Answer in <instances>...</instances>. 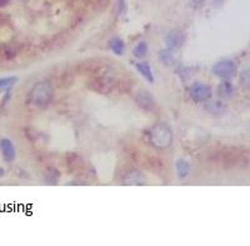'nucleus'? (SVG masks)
Returning a JSON list of instances; mask_svg holds the SVG:
<instances>
[{
    "mask_svg": "<svg viewBox=\"0 0 250 246\" xmlns=\"http://www.w3.org/2000/svg\"><path fill=\"white\" fill-rule=\"evenodd\" d=\"M149 143L156 149H168L173 143V131L165 123H158L149 131Z\"/></svg>",
    "mask_w": 250,
    "mask_h": 246,
    "instance_id": "obj_1",
    "label": "nucleus"
},
{
    "mask_svg": "<svg viewBox=\"0 0 250 246\" xmlns=\"http://www.w3.org/2000/svg\"><path fill=\"white\" fill-rule=\"evenodd\" d=\"M185 41V35L180 30H171L167 35V48L171 51L179 50Z\"/></svg>",
    "mask_w": 250,
    "mask_h": 246,
    "instance_id": "obj_8",
    "label": "nucleus"
},
{
    "mask_svg": "<svg viewBox=\"0 0 250 246\" xmlns=\"http://www.w3.org/2000/svg\"><path fill=\"white\" fill-rule=\"evenodd\" d=\"M9 1H10V0H0V8H5L9 4Z\"/></svg>",
    "mask_w": 250,
    "mask_h": 246,
    "instance_id": "obj_21",
    "label": "nucleus"
},
{
    "mask_svg": "<svg viewBox=\"0 0 250 246\" xmlns=\"http://www.w3.org/2000/svg\"><path fill=\"white\" fill-rule=\"evenodd\" d=\"M239 84L244 90H249L250 86V70L245 69L240 73V78H239Z\"/></svg>",
    "mask_w": 250,
    "mask_h": 246,
    "instance_id": "obj_19",
    "label": "nucleus"
},
{
    "mask_svg": "<svg viewBox=\"0 0 250 246\" xmlns=\"http://www.w3.org/2000/svg\"><path fill=\"white\" fill-rule=\"evenodd\" d=\"M216 94L220 99L225 100V99H233L234 96H235L236 90L235 86L231 84L230 82H228V80H224L220 84L218 85V89H216Z\"/></svg>",
    "mask_w": 250,
    "mask_h": 246,
    "instance_id": "obj_10",
    "label": "nucleus"
},
{
    "mask_svg": "<svg viewBox=\"0 0 250 246\" xmlns=\"http://www.w3.org/2000/svg\"><path fill=\"white\" fill-rule=\"evenodd\" d=\"M159 59L163 64H165V65H168V66L175 65V62H176V59L174 58L173 51L169 50L168 48L163 49V50L159 51Z\"/></svg>",
    "mask_w": 250,
    "mask_h": 246,
    "instance_id": "obj_16",
    "label": "nucleus"
},
{
    "mask_svg": "<svg viewBox=\"0 0 250 246\" xmlns=\"http://www.w3.org/2000/svg\"><path fill=\"white\" fill-rule=\"evenodd\" d=\"M137 70L142 74V77L145 78V79L148 80L149 82H154V74L153 70H151V66L148 62H138L137 65H135Z\"/></svg>",
    "mask_w": 250,
    "mask_h": 246,
    "instance_id": "obj_13",
    "label": "nucleus"
},
{
    "mask_svg": "<svg viewBox=\"0 0 250 246\" xmlns=\"http://www.w3.org/2000/svg\"><path fill=\"white\" fill-rule=\"evenodd\" d=\"M0 151H1V156H3L4 162L12 163L15 160L17 149H15L14 143L10 139L3 138L0 140Z\"/></svg>",
    "mask_w": 250,
    "mask_h": 246,
    "instance_id": "obj_7",
    "label": "nucleus"
},
{
    "mask_svg": "<svg viewBox=\"0 0 250 246\" xmlns=\"http://www.w3.org/2000/svg\"><path fill=\"white\" fill-rule=\"evenodd\" d=\"M53 100V88L46 82H39L29 94V102L37 108H45Z\"/></svg>",
    "mask_w": 250,
    "mask_h": 246,
    "instance_id": "obj_2",
    "label": "nucleus"
},
{
    "mask_svg": "<svg viewBox=\"0 0 250 246\" xmlns=\"http://www.w3.org/2000/svg\"><path fill=\"white\" fill-rule=\"evenodd\" d=\"M135 102L139 105L140 108L144 109V110H154L155 108V99H154L153 94L149 93L148 90H139L135 94Z\"/></svg>",
    "mask_w": 250,
    "mask_h": 246,
    "instance_id": "obj_6",
    "label": "nucleus"
},
{
    "mask_svg": "<svg viewBox=\"0 0 250 246\" xmlns=\"http://www.w3.org/2000/svg\"><path fill=\"white\" fill-rule=\"evenodd\" d=\"M145 181L144 175L140 173L139 170H130L125 174L123 178V184L124 185H144Z\"/></svg>",
    "mask_w": 250,
    "mask_h": 246,
    "instance_id": "obj_11",
    "label": "nucleus"
},
{
    "mask_svg": "<svg viewBox=\"0 0 250 246\" xmlns=\"http://www.w3.org/2000/svg\"><path fill=\"white\" fill-rule=\"evenodd\" d=\"M109 48L115 55H123L125 51V42L123 41V39L115 37L109 41Z\"/></svg>",
    "mask_w": 250,
    "mask_h": 246,
    "instance_id": "obj_15",
    "label": "nucleus"
},
{
    "mask_svg": "<svg viewBox=\"0 0 250 246\" xmlns=\"http://www.w3.org/2000/svg\"><path fill=\"white\" fill-rule=\"evenodd\" d=\"M60 179V171L55 167H48L44 173V180L46 184L49 185H55L58 184V181Z\"/></svg>",
    "mask_w": 250,
    "mask_h": 246,
    "instance_id": "obj_14",
    "label": "nucleus"
},
{
    "mask_svg": "<svg viewBox=\"0 0 250 246\" xmlns=\"http://www.w3.org/2000/svg\"><path fill=\"white\" fill-rule=\"evenodd\" d=\"M238 73L236 64L231 59H222L213 66V74L223 80H230Z\"/></svg>",
    "mask_w": 250,
    "mask_h": 246,
    "instance_id": "obj_4",
    "label": "nucleus"
},
{
    "mask_svg": "<svg viewBox=\"0 0 250 246\" xmlns=\"http://www.w3.org/2000/svg\"><path fill=\"white\" fill-rule=\"evenodd\" d=\"M115 85H117V77L111 73H104L99 77L94 78L89 86L91 90L99 94H108L115 88Z\"/></svg>",
    "mask_w": 250,
    "mask_h": 246,
    "instance_id": "obj_3",
    "label": "nucleus"
},
{
    "mask_svg": "<svg viewBox=\"0 0 250 246\" xmlns=\"http://www.w3.org/2000/svg\"><path fill=\"white\" fill-rule=\"evenodd\" d=\"M4 174H5V171H4V169H1V167H0V178H3Z\"/></svg>",
    "mask_w": 250,
    "mask_h": 246,
    "instance_id": "obj_22",
    "label": "nucleus"
},
{
    "mask_svg": "<svg viewBox=\"0 0 250 246\" xmlns=\"http://www.w3.org/2000/svg\"><path fill=\"white\" fill-rule=\"evenodd\" d=\"M18 82L17 77H6L0 79V93H5V91L10 90L13 85Z\"/></svg>",
    "mask_w": 250,
    "mask_h": 246,
    "instance_id": "obj_17",
    "label": "nucleus"
},
{
    "mask_svg": "<svg viewBox=\"0 0 250 246\" xmlns=\"http://www.w3.org/2000/svg\"><path fill=\"white\" fill-rule=\"evenodd\" d=\"M175 171H176V175L180 180H184L189 176L190 174V164L185 160V159L179 158L178 160L175 162Z\"/></svg>",
    "mask_w": 250,
    "mask_h": 246,
    "instance_id": "obj_12",
    "label": "nucleus"
},
{
    "mask_svg": "<svg viewBox=\"0 0 250 246\" xmlns=\"http://www.w3.org/2000/svg\"><path fill=\"white\" fill-rule=\"evenodd\" d=\"M205 110L211 115H222L228 110V105L223 99H208L205 102Z\"/></svg>",
    "mask_w": 250,
    "mask_h": 246,
    "instance_id": "obj_9",
    "label": "nucleus"
},
{
    "mask_svg": "<svg viewBox=\"0 0 250 246\" xmlns=\"http://www.w3.org/2000/svg\"><path fill=\"white\" fill-rule=\"evenodd\" d=\"M125 10V0H118V13L122 14Z\"/></svg>",
    "mask_w": 250,
    "mask_h": 246,
    "instance_id": "obj_20",
    "label": "nucleus"
},
{
    "mask_svg": "<svg viewBox=\"0 0 250 246\" xmlns=\"http://www.w3.org/2000/svg\"><path fill=\"white\" fill-rule=\"evenodd\" d=\"M211 94H213L211 88L204 82H193L189 88V96L194 102H207L211 98Z\"/></svg>",
    "mask_w": 250,
    "mask_h": 246,
    "instance_id": "obj_5",
    "label": "nucleus"
},
{
    "mask_svg": "<svg viewBox=\"0 0 250 246\" xmlns=\"http://www.w3.org/2000/svg\"><path fill=\"white\" fill-rule=\"evenodd\" d=\"M133 54L134 57L138 58V59H143L145 55L148 54V44H146V41L138 42L137 45H135V48H134Z\"/></svg>",
    "mask_w": 250,
    "mask_h": 246,
    "instance_id": "obj_18",
    "label": "nucleus"
}]
</instances>
